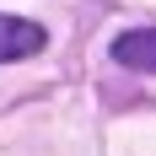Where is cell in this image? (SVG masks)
Listing matches in <instances>:
<instances>
[{
    "mask_svg": "<svg viewBox=\"0 0 156 156\" xmlns=\"http://www.w3.org/2000/svg\"><path fill=\"white\" fill-rule=\"evenodd\" d=\"M43 43H48V32L38 27V22H27V16H5V11H0V65L27 59V54H38Z\"/></svg>",
    "mask_w": 156,
    "mask_h": 156,
    "instance_id": "cell-1",
    "label": "cell"
},
{
    "mask_svg": "<svg viewBox=\"0 0 156 156\" xmlns=\"http://www.w3.org/2000/svg\"><path fill=\"white\" fill-rule=\"evenodd\" d=\"M113 59L129 70H151L156 76V27H129L113 38Z\"/></svg>",
    "mask_w": 156,
    "mask_h": 156,
    "instance_id": "cell-2",
    "label": "cell"
}]
</instances>
